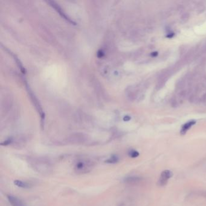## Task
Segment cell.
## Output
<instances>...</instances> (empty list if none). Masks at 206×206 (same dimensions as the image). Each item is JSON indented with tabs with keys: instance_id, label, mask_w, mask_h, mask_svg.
<instances>
[{
	"instance_id": "obj_5",
	"label": "cell",
	"mask_w": 206,
	"mask_h": 206,
	"mask_svg": "<svg viewBox=\"0 0 206 206\" xmlns=\"http://www.w3.org/2000/svg\"><path fill=\"white\" fill-rule=\"evenodd\" d=\"M14 184L17 187H19L23 188H29L31 187V185L28 183L21 181V180H19V179L15 180Z\"/></svg>"
},
{
	"instance_id": "obj_10",
	"label": "cell",
	"mask_w": 206,
	"mask_h": 206,
	"mask_svg": "<svg viewBox=\"0 0 206 206\" xmlns=\"http://www.w3.org/2000/svg\"><path fill=\"white\" fill-rule=\"evenodd\" d=\"M11 142H12V139H8V140H6L5 142L1 143V146H7V145L9 144Z\"/></svg>"
},
{
	"instance_id": "obj_6",
	"label": "cell",
	"mask_w": 206,
	"mask_h": 206,
	"mask_svg": "<svg viewBox=\"0 0 206 206\" xmlns=\"http://www.w3.org/2000/svg\"><path fill=\"white\" fill-rule=\"evenodd\" d=\"M119 160L118 157L116 156V155H113L111 156L110 158H109L108 160H106V163H111V164H114L117 163Z\"/></svg>"
},
{
	"instance_id": "obj_7",
	"label": "cell",
	"mask_w": 206,
	"mask_h": 206,
	"mask_svg": "<svg viewBox=\"0 0 206 206\" xmlns=\"http://www.w3.org/2000/svg\"><path fill=\"white\" fill-rule=\"evenodd\" d=\"M140 179V178L137 177H128L126 178H125V181L126 183H135L137 181H139V180Z\"/></svg>"
},
{
	"instance_id": "obj_8",
	"label": "cell",
	"mask_w": 206,
	"mask_h": 206,
	"mask_svg": "<svg viewBox=\"0 0 206 206\" xmlns=\"http://www.w3.org/2000/svg\"><path fill=\"white\" fill-rule=\"evenodd\" d=\"M85 163L83 161H79L78 162V163L76 164V168L77 169V170L78 171H82L85 168Z\"/></svg>"
},
{
	"instance_id": "obj_1",
	"label": "cell",
	"mask_w": 206,
	"mask_h": 206,
	"mask_svg": "<svg viewBox=\"0 0 206 206\" xmlns=\"http://www.w3.org/2000/svg\"><path fill=\"white\" fill-rule=\"evenodd\" d=\"M173 177V172L170 170H165L161 172L158 179V185L165 186L167 184L169 179Z\"/></svg>"
},
{
	"instance_id": "obj_9",
	"label": "cell",
	"mask_w": 206,
	"mask_h": 206,
	"mask_svg": "<svg viewBox=\"0 0 206 206\" xmlns=\"http://www.w3.org/2000/svg\"><path fill=\"white\" fill-rule=\"evenodd\" d=\"M128 155L131 158H137L139 156V152L135 150L132 149L128 152Z\"/></svg>"
},
{
	"instance_id": "obj_4",
	"label": "cell",
	"mask_w": 206,
	"mask_h": 206,
	"mask_svg": "<svg viewBox=\"0 0 206 206\" xmlns=\"http://www.w3.org/2000/svg\"><path fill=\"white\" fill-rule=\"evenodd\" d=\"M196 123V121H191L189 122H188L187 123H186L185 124H184L181 128V131H180V134L181 135H185L187 132L190 130V129Z\"/></svg>"
},
{
	"instance_id": "obj_2",
	"label": "cell",
	"mask_w": 206,
	"mask_h": 206,
	"mask_svg": "<svg viewBox=\"0 0 206 206\" xmlns=\"http://www.w3.org/2000/svg\"><path fill=\"white\" fill-rule=\"evenodd\" d=\"M7 198L8 202L12 206H27V204L18 197L13 195H7Z\"/></svg>"
},
{
	"instance_id": "obj_3",
	"label": "cell",
	"mask_w": 206,
	"mask_h": 206,
	"mask_svg": "<svg viewBox=\"0 0 206 206\" xmlns=\"http://www.w3.org/2000/svg\"><path fill=\"white\" fill-rule=\"evenodd\" d=\"M48 3L50 4V6H52V7L55 8V9H56V11L60 15H61L65 20L68 21L70 22H71V23H72V24H75V22H74L73 21H72V20L69 18V17H68V16L62 11V10L61 9V7H60L57 4H56V3H55V2H53V1H49Z\"/></svg>"
}]
</instances>
